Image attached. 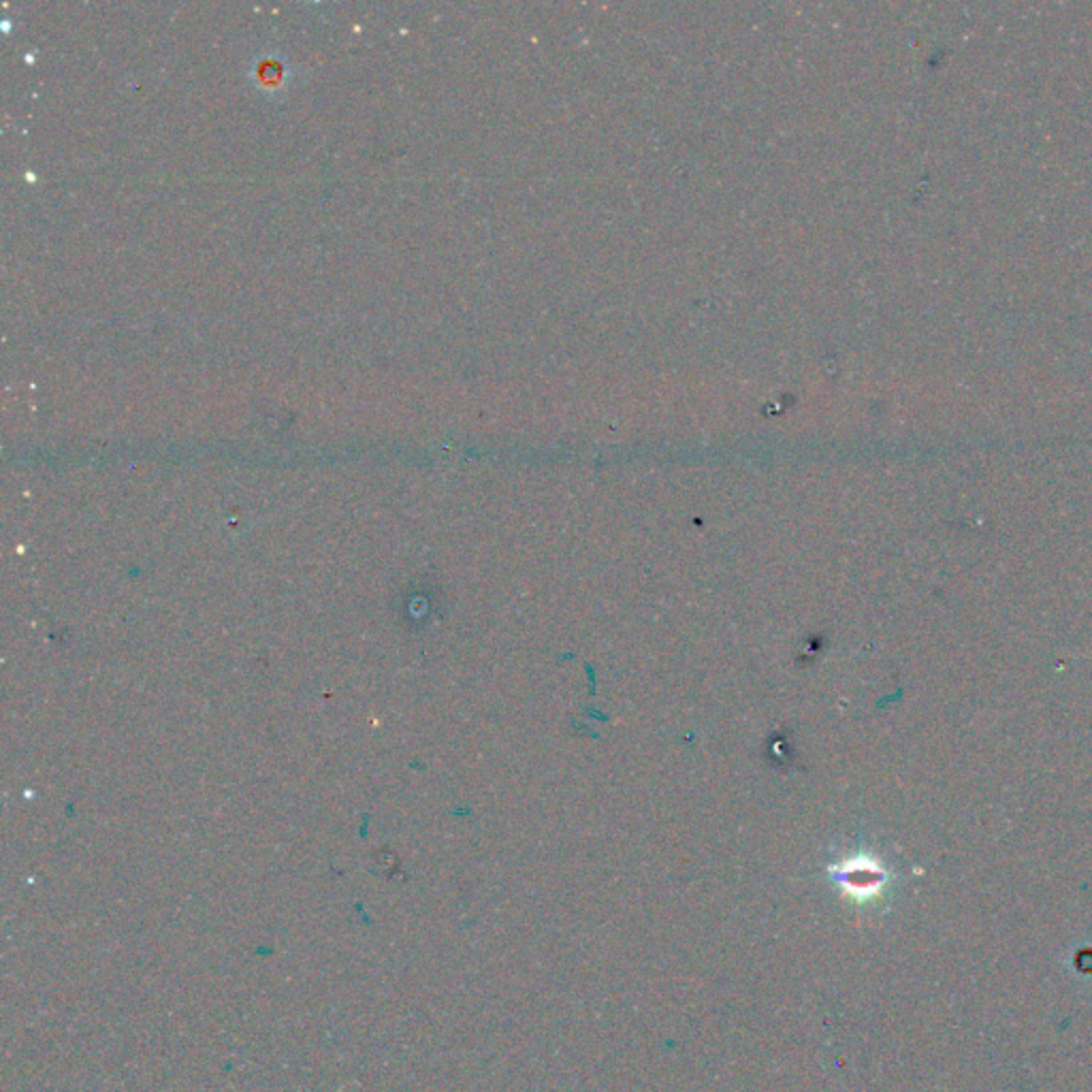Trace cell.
I'll use <instances>...</instances> for the list:
<instances>
[{
	"instance_id": "obj_1",
	"label": "cell",
	"mask_w": 1092,
	"mask_h": 1092,
	"mask_svg": "<svg viewBox=\"0 0 1092 1092\" xmlns=\"http://www.w3.org/2000/svg\"><path fill=\"white\" fill-rule=\"evenodd\" d=\"M828 877L847 898L860 905L882 898L886 888L892 884V873L882 858L866 850H858L830 864Z\"/></svg>"
}]
</instances>
